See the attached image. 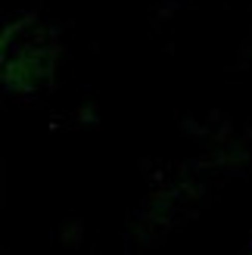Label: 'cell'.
Segmentation results:
<instances>
[{
	"mask_svg": "<svg viewBox=\"0 0 252 255\" xmlns=\"http://www.w3.org/2000/svg\"><path fill=\"white\" fill-rule=\"evenodd\" d=\"M9 34H12V28L0 31V69H3V53H6V44H9Z\"/></svg>",
	"mask_w": 252,
	"mask_h": 255,
	"instance_id": "cell-1",
	"label": "cell"
}]
</instances>
